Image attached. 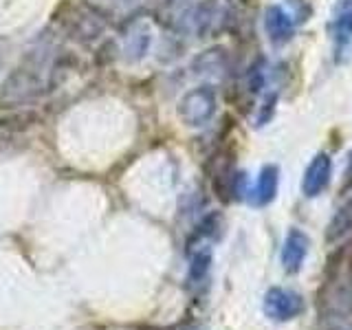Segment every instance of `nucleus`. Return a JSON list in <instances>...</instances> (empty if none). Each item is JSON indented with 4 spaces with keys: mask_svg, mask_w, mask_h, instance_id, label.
Wrapping results in <instances>:
<instances>
[{
    "mask_svg": "<svg viewBox=\"0 0 352 330\" xmlns=\"http://www.w3.org/2000/svg\"><path fill=\"white\" fill-rule=\"evenodd\" d=\"M97 11H126L128 7L137 5L139 0H88Z\"/></svg>",
    "mask_w": 352,
    "mask_h": 330,
    "instance_id": "14",
    "label": "nucleus"
},
{
    "mask_svg": "<svg viewBox=\"0 0 352 330\" xmlns=\"http://www.w3.org/2000/svg\"><path fill=\"white\" fill-rule=\"evenodd\" d=\"M216 113V93L212 86H198L187 91L179 104V117L185 126L201 128L212 121Z\"/></svg>",
    "mask_w": 352,
    "mask_h": 330,
    "instance_id": "3",
    "label": "nucleus"
},
{
    "mask_svg": "<svg viewBox=\"0 0 352 330\" xmlns=\"http://www.w3.org/2000/svg\"><path fill=\"white\" fill-rule=\"evenodd\" d=\"M62 25H64V31L69 33L73 40H80V42L95 40L99 33L104 31V20L95 7L93 9L75 7L71 14L62 20Z\"/></svg>",
    "mask_w": 352,
    "mask_h": 330,
    "instance_id": "6",
    "label": "nucleus"
},
{
    "mask_svg": "<svg viewBox=\"0 0 352 330\" xmlns=\"http://www.w3.org/2000/svg\"><path fill=\"white\" fill-rule=\"evenodd\" d=\"M346 181H348V185H352V152H350V157H348V168H346Z\"/></svg>",
    "mask_w": 352,
    "mask_h": 330,
    "instance_id": "16",
    "label": "nucleus"
},
{
    "mask_svg": "<svg viewBox=\"0 0 352 330\" xmlns=\"http://www.w3.org/2000/svg\"><path fill=\"white\" fill-rule=\"evenodd\" d=\"M227 20H229L227 0H205L192 14V25L201 36H212V33L225 29Z\"/></svg>",
    "mask_w": 352,
    "mask_h": 330,
    "instance_id": "7",
    "label": "nucleus"
},
{
    "mask_svg": "<svg viewBox=\"0 0 352 330\" xmlns=\"http://www.w3.org/2000/svg\"><path fill=\"white\" fill-rule=\"evenodd\" d=\"M308 247H311V240L304 234L302 229H291L289 236L284 240L282 247V264L286 273H300L304 267V260L308 256Z\"/></svg>",
    "mask_w": 352,
    "mask_h": 330,
    "instance_id": "10",
    "label": "nucleus"
},
{
    "mask_svg": "<svg viewBox=\"0 0 352 330\" xmlns=\"http://www.w3.org/2000/svg\"><path fill=\"white\" fill-rule=\"evenodd\" d=\"M7 53H9V40L0 38V73H3V66L7 62Z\"/></svg>",
    "mask_w": 352,
    "mask_h": 330,
    "instance_id": "15",
    "label": "nucleus"
},
{
    "mask_svg": "<svg viewBox=\"0 0 352 330\" xmlns=\"http://www.w3.org/2000/svg\"><path fill=\"white\" fill-rule=\"evenodd\" d=\"M330 33L335 40V51L341 55L352 44V0H339L333 9L330 20Z\"/></svg>",
    "mask_w": 352,
    "mask_h": 330,
    "instance_id": "9",
    "label": "nucleus"
},
{
    "mask_svg": "<svg viewBox=\"0 0 352 330\" xmlns=\"http://www.w3.org/2000/svg\"><path fill=\"white\" fill-rule=\"evenodd\" d=\"M264 315L273 322H291V319L300 317L304 313V297L284 286H273L264 295Z\"/></svg>",
    "mask_w": 352,
    "mask_h": 330,
    "instance_id": "4",
    "label": "nucleus"
},
{
    "mask_svg": "<svg viewBox=\"0 0 352 330\" xmlns=\"http://www.w3.org/2000/svg\"><path fill=\"white\" fill-rule=\"evenodd\" d=\"M333 330H352V326H339V328H333Z\"/></svg>",
    "mask_w": 352,
    "mask_h": 330,
    "instance_id": "17",
    "label": "nucleus"
},
{
    "mask_svg": "<svg viewBox=\"0 0 352 330\" xmlns=\"http://www.w3.org/2000/svg\"><path fill=\"white\" fill-rule=\"evenodd\" d=\"M280 185V170L275 165H264L258 174V183L253 187V205H269L275 196H278Z\"/></svg>",
    "mask_w": 352,
    "mask_h": 330,
    "instance_id": "11",
    "label": "nucleus"
},
{
    "mask_svg": "<svg viewBox=\"0 0 352 330\" xmlns=\"http://www.w3.org/2000/svg\"><path fill=\"white\" fill-rule=\"evenodd\" d=\"M350 231H352V196L346 198V201L337 207L335 216L330 218V225L326 229V240L337 242L344 236H348Z\"/></svg>",
    "mask_w": 352,
    "mask_h": 330,
    "instance_id": "12",
    "label": "nucleus"
},
{
    "mask_svg": "<svg viewBox=\"0 0 352 330\" xmlns=\"http://www.w3.org/2000/svg\"><path fill=\"white\" fill-rule=\"evenodd\" d=\"M58 80V47L51 38H40L36 47H31L0 88V104L20 106L42 93L51 91V86Z\"/></svg>",
    "mask_w": 352,
    "mask_h": 330,
    "instance_id": "1",
    "label": "nucleus"
},
{
    "mask_svg": "<svg viewBox=\"0 0 352 330\" xmlns=\"http://www.w3.org/2000/svg\"><path fill=\"white\" fill-rule=\"evenodd\" d=\"M311 16V7L304 0H286L284 5H271L264 11V29L273 44H284L293 38L297 25Z\"/></svg>",
    "mask_w": 352,
    "mask_h": 330,
    "instance_id": "2",
    "label": "nucleus"
},
{
    "mask_svg": "<svg viewBox=\"0 0 352 330\" xmlns=\"http://www.w3.org/2000/svg\"><path fill=\"white\" fill-rule=\"evenodd\" d=\"M209 267H212V251L205 245L196 247V251H192V256H190V271H187V282H190V286H201L207 280Z\"/></svg>",
    "mask_w": 352,
    "mask_h": 330,
    "instance_id": "13",
    "label": "nucleus"
},
{
    "mask_svg": "<svg viewBox=\"0 0 352 330\" xmlns=\"http://www.w3.org/2000/svg\"><path fill=\"white\" fill-rule=\"evenodd\" d=\"M152 44V27L146 18H132L126 22L121 33V53L128 62H139L146 58Z\"/></svg>",
    "mask_w": 352,
    "mask_h": 330,
    "instance_id": "5",
    "label": "nucleus"
},
{
    "mask_svg": "<svg viewBox=\"0 0 352 330\" xmlns=\"http://www.w3.org/2000/svg\"><path fill=\"white\" fill-rule=\"evenodd\" d=\"M330 176H333V159L326 152L315 154L304 172V181H302L304 196L315 198L322 194L330 183Z\"/></svg>",
    "mask_w": 352,
    "mask_h": 330,
    "instance_id": "8",
    "label": "nucleus"
}]
</instances>
